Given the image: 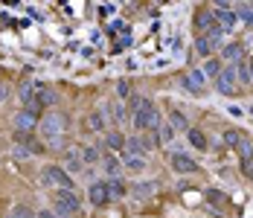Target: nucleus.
<instances>
[{"mask_svg": "<svg viewBox=\"0 0 253 218\" xmlns=\"http://www.w3.org/2000/svg\"><path fill=\"white\" fill-rule=\"evenodd\" d=\"M35 99L44 105V108H52L55 102H58V93L52 90V87H38V93H35Z\"/></svg>", "mask_w": 253, "mask_h": 218, "instance_id": "obj_15", "label": "nucleus"}, {"mask_svg": "<svg viewBox=\"0 0 253 218\" xmlns=\"http://www.w3.org/2000/svg\"><path fill=\"white\" fill-rule=\"evenodd\" d=\"M3 96H6V90H3V87H0V99H3Z\"/></svg>", "mask_w": 253, "mask_h": 218, "instance_id": "obj_41", "label": "nucleus"}, {"mask_svg": "<svg viewBox=\"0 0 253 218\" xmlns=\"http://www.w3.org/2000/svg\"><path fill=\"white\" fill-rule=\"evenodd\" d=\"M204 198H207V204H210L212 210H224V207L230 204V195L221 192V189H215V186H210V189L204 192Z\"/></svg>", "mask_w": 253, "mask_h": 218, "instance_id": "obj_9", "label": "nucleus"}, {"mask_svg": "<svg viewBox=\"0 0 253 218\" xmlns=\"http://www.w3.org/2000/svg\"><path fill=\"white\" fill-rule=\"evenodd\" d=\"M186 137H189V143L195 145V148H201V151L207 148V145H210V143H207V137H204L201 128H189V131H186Z\"/></svg>", "mask_w": 253, "mask_h": 218, "instance_id": "obj_20", "label": "nucleus"}, {"mask_svg": "<svg viewBox=\"0 0 253 218\" xmlns=\"http://www.w3.org/2000/svg\"><path fill=\"white\" fill-rule=\"evenodd\" d=\"M149 148H152V145L146 143L143 137H131V140L126 143V154H137V157H146V154H149Z\"/></svg>", "mask_w": 253, "mask_h": 218, "instance_id": "obj_11", "label": "nucleus"}, {"mask_svg": "<svg viewBox=\"0 0 253 218\" xmlns=\"http://www.w3.org/2000/svg\"><path fill=\"white\" fill-rule=\"evenodd\" d=\"M195 49H198V52H201V55H210V52H212V49H215V41H212V38H210V35H201V38H198V41H195Z\"/></svg>", "mask_w": 253, "mask_h": 218, "instance_id": "obj_23", "label": "nucleus"}, {"mask_svg": "<svg viewBox=\"0 0 253 218\" xmlns=\"http://www.w3.org/2000/svg\"><path fill=\"white\" fill-rule=\"evenodd\" d=\"M41 111H44V105H41L38 99L26 102L24 111H18V114H15V128H18V131H32V128L38 125V117H41Z\"/></svg>", "mask_w": 253, "mask_h": 218, "instance_id": "obj_2", "label": "nucleus"}, {"mask_svg": "<svg viewBox=\"0 0 253 218\" xmlns=\"http://www.w3.org/2000/svg\"><path fill=\"white\" fill-rule=\"evenodd\" d=\"M87 128H90V131H102V128H105V117H102L99 111H93V114L87 117Z\"/></svg>", "mask_w": 253, "mask_h": 218, "instance_id": "obj_28", "label": "nucleus"}, {"mask_svg": "<svg viewBox=\"0 0 253 218\" xmlns=\"http://www.w3.org/2000/svg\"><path fill=\"white\" fill-rule=\"evenodd\" d=\"M236 82H239V76H236V64L221 67V73L215 76V90H218V93H230Z\"/></svg>", "mask_w": 253, "mask_h": 218, "instance_id": "obj_7", "label": "nucleus"}, {"mask_svg": "<svg viewBox=\"0 0 253 218\" xmlns=\"http://www.w3.org/2000/svg\"><path fill=\"white\" fill-rule=\"evenodd\" d=\"M64 128H67V117H64L61 111H50V114H44V120H41V131H44V137H47L52 145H61V134H64Z\"/></svg>", "mask_w": 253, "mask_h": 218, "instance_id": "obj_1", "label": "nucleus"}, {"mask_svg": "<svg viewBox=\"0 0 253 218\" xmlns=\"http://www.w3.org/2000/svg\"><path fill=\"white\" fill-rule=\"evenodd\" d=\"M149 108H154V102L149 96H131V117L140 111H149Z\"/></svg>", "mask_w": 253, "mask_h": 218, "instance_id": "obj_19", "label": "nucleus"}, {"mask_svg": "<svg viewBox=\"0 0 253 218\" xmlns=\"http://www.w3.org/2000/svg\"><path fill=\"white\" fill-rule=\"evenodd\" d=\"M236 151H239V157H242V163H245V160H251V154H253V143L242 137V140H239V145H236Z\"/></svg>", "mask_w": 253, "mask_h": 218, "instance_id": "obj_24", "label": "nucleus"}, {"mask_svg": "<svg viewBox=\"0 0 253 218\" xmlns=\"http://www.w3.org/2000/svg\"><path fill=\"white\" fill-rule=\"evenodd\" d=\"M157 192V183H134V195L137 198H149Z\"/></svg>", "mask_w": 253, "mask_h": 218, "instance_id": "obj_25", "label": "nucleus"}, {"mask_svg": "<svg viewBox=\"0 0 253 218\" xmlns=\"http://www.w3.org/2000/svg\"><path fill=\"white\" fill-rule=\"evenodd\" d=\"M9 218H35V216H32V210H29L26 204H15V207L9 210Z\"/></svg>", "mask_w": 253, "mask_h": 218, "instance_id": "obj_26", "label": "nucleus"}, {"mask_svg": "<svg viewBox=\"0 0 253 218\" xmlns=\"http://www.w3.org/2000/svg\"><path fill=\"white\" fill-rule=\"evenodd\" d=\"M38 218H58V213H50V210H41V216Z\"/></svg>", "mask_w": 253, "mask_h": 218, "instance_id": "obj_40", "label": "nucleus"}, {"mask_svg": "<svg viewBox=\"0 0 253 218\" xmlns=\"http://www.w3.org/2000/svg\"><path fill=\"white\" fill-rule=\"evenodd\" d=\"M87 198H90V204H93V207H108V201H111L108 183H105V180H99V183H90Z\"/></svg>", "mask_w": 253, "mask_h": 218, "instance_id": "obj_8", "label": "nucleus"}, {"mask_svg": "<svg viewBox=\"0 0 253 218\" xmlns=\"http://www.w3.org/2000/svg\"><path fill=\"white\" fill-rule=\"evenodd\" d=\"M52 204H55V213H58V216H76L79 210H82L79 195L73 192V189H58Z\"/></svg>", "mask_w": 253, "mask_h": 218, "instance_id": "obj_4", "label": "nucleus"}, {"mask_svg": "<svg viewBox=\"0 0 253 218\" xmlns=\"http://www.w3.org/2000/svg\"><path fill=\"white\" fill-rule=\"evenodd\" d=\"M105 169L111 172V174H117V172H120V163H117L114 157H108V160H105Z\"/></svg>", "mask_w": 253, "mask_h": 218, "instance_id": "obj_36", "label": "nucleus"}, {"mask_svg": "<svg viewBox=\"0 0 253 218\" xmlns=\"http://www.w3.org/2000/svg\"><path fill=\"white\" fill-rule=\"evenodd\" d=\"M236 15H239V18H242V21H245L248 26H253V6H251V3H248V6H242Z\"/></svg>", "mask_w": 253, "mask_h": 218, "instance_id": "obj_32", "label": "nucleus"}, {"mask_svg": "<svg viewBox=\"0 0 253 218\" xmlns=\"http://www.w3.org/2000/svg\"><path fill=\"white\" fill-rule=\"evenodd\" d=\"M108 192H111V198H120V195H123V186H120L117 180H108Z\"/></svg>", "mask_w": 253, "mask_h": 218, "instance_id": "obj_35", "label": "nucleus"}, {"mask_svg": "<svg viewBox=\"0 0 253 218\" xmlns=\"http://www.w3.org/2000/svg\"><path fill=\"white\" fill-rule=\"evenodd\" d=\"M183 85H186V90H189V93H201L204 85H207V76H204L201 70H189Z\"/></svg>", "mask_w": 253, "mask_h": 218, "instance_id": "obj_10", "label": "nucleus"}, {"mask_svg": "<svg viewBox=\"0 0 253 218\" xmlns=\"http://www.w3.org/2000/svg\"><path fill=\"white\" fill-rule=\"evenodd\" d=\"M236 76H239V82L251 85V82H253V61L242 58V61H239V70H236Z\"/></svg>", "mask_w": 253, "mask_h": 218, "instance_id": "obj_16", "label": "nucleus"}, {"mask_svg": "<svg viewBox=\"0 0 253 218\" xmlns=\"http://www.w3.org/2000/svg\"><path fill=\"white\" fill-rule=\"evenodd\" d=\"M41 183H44V186H55V189H73L70 172L61 169V166H44V172H41Z\"/></svg>", "mask_w": 253, "mask_h": 218, "instance_id": "obj_3", "label": "nucleus"}, {"mask_svg": "<svg viewBox=\"0 0 253 218\" xmlns=\"http://www.w3.org/2000/svg\"><path fill=\"white\" fill-rule=\"evenodd\" d=\"M82 157H84V163H99V148L84 145V148H82Z\"/></svg>", "mask_w": 253, "mask_h": 218, "instance_id": "obj_29", "label": "nucleus"}, {"mask_svg": "<svg viewBox=\"0 0 253 218\" xmlns=\"http://www.w3.org/2000/svg\"><path fill=\"white\" fill-rule=\"evenodd\" d=\"M114 117H117V120H123V117H126V114H123V105H114Z\"/></svg>", "mask_w": 253, "mask_h": 218, "instance_id": "obj_39", "label": "nucleus"}, {"mask_svg": "<svg viewBox=\"0 0 253 218\" xmlns=\"http://www.w3.org/2000/svg\"><path fill=\"white\" fill-rule=\"evenodd\" d=\"M224 58H227L230 64H239L245 58V47L242 44H224Z\"/></svg>", "mask_w": 253, "mask_h": 218, "instance_id": "obj_14", "label": "nucleus"}, {"mask_svg": "<svg viewBox=\"0 0 253 218\" xmlns=\"http://www.w3.org/2000/svg\"><path fill=\"white\" fill-rule=\"evenodd\" d=\"M126 169H131V172L146 169V160H143V157H137V154H126Z\"/></svg>", "mask_w": 253, "mask_h": 218, "instance_id": "obj_27", "label": "nucleus"}, {"mask_svg": "<svg viewBox=\"0 0 253 218\" xmlns=\"http://www.w3.org/2000/svg\"><path fill=\"white\" fill-rule=\"evenodd\" d=\"M134 120V125H137V131H152V128H157L160 125V111L157 108H149V111H140V114H134L131 117Z\"/></svg>", "mask_w": 253, "mask_h": 218, "instance_id": "obj_6", "label": "nucleus"}, {"mask_svg": "<svg viewBox=\"0 0 253 218\" xmlns=\"http://www.w3.org/2000/svg\"><path fill=\"white\" fill-rule=\"evenodd\" d=\"M215 21H218L221 29H233L236 21H239V15H236L233 9H218V12H215Z\"/></svg>", "mask_w": 253, "mask_h": 218, "instance_id": "obj_13", "label": "nucleus"}, {"mask_svg": "<svg viewBox=\"0 0 253 218\" xmlns=\"http://www.w3.org/2000/svg\"><path fill=\"white\" fill-rule=\"evenodd\" d=\"M29 151H32V148H29V145H15V148H12V157H18V160H26V157H29Z\"/></svg>", "mask_w": 253, "mask_h": 218, "instance_id": "obj_33", "label": "nucleus"}, {"mask_svg": "<svg viewBox=\"0 0 253 218\" xmlns=\"http://www.w3.org/2000/svg\"><path fill=\"white\" fill-rule=\"evenodd\" d=\"M128 90H131L128 82H120V85H117V93H120V96H128Z\"/></svg>", "mask_w": 253, "mask_h": 218, "instance_id": "obj_37", "label": "nucleus"}, {"mask_svg": "<svg viewBox=\"0 0 253 218\" xmlns=\"http://www.w3.org/2000/svg\"><path fill=\"white\" fill-rule=\"evenodd\" d=\"M195 26H198V29H207V32H212V29L218 26V21H215L212 12H201V15L195 18Z\"/></svg>", "mask_w": 253, "mask_h": 218, "instance_id": "obj_17", "label": "nucleus"}, {"mask_svg": "<svg viewBox=\"0 0 253 218\" xmlns=\"http://www.w3.org/2000/svg\"><path fill=\"white\" fill-rule=\"evenodd\" d=\"M105 143H108V148L120 151V148L126 145V140H123V134H120V131H108V134H105Z\"/></svg>", "mask_w": 253, "mask_h": 218, "instance_id": "obj_22", "label": "nucleus"}, {"mask_svg": "<svg viewBox=\"0 0 253 218\" xmlns=\"http://www.w3.org/2000/svg\"><path fill=\"white\" fill-rule=\"evenodd\" d=\"M169 122H172V128H177V131H189V120H186V114H180V111H172V114H169Z\"/></svg>", "mask_w": 253, "mask_h": 218, "instance_id": "obj_21", "label": "nucleus"}, {"mask_svg": "<svg viewBox=\"0 0 253 218\" xmlns=\"http://www.w3.org/2000/svg\"><path fill=\"white\" fill-rule=\"evenodd\" d=\"M154 131H157V134H154V137H157V143H172V140H175V128H172V125H166V122H160Z\"/></svg>", "mask_w": 253, "mask_h": 218, "instance_id": "obj_18", "label": "nucleus"}, {"mask_svg": "<svg viewBox=\"0 0 253 218\" xmlns=\"http://www.w3.org/2000/svg\"><path fill=\"white\" fill-rule=\"evenodd\" d=\"M239 140H242V131H236V128H230V131H224V143L227 145H239Z\"/></svg>", "mask_w": 253, "mask_h": 218, "instance_id": "obj_31", "label": "nucleus"}, {"mask_svg": "<svg viewBox=\"0 0 253 218\" xmlns=\"http://www.w3.org/2000/svg\"><path fill=\"white\" fill-rule=\"evenodd\" d=\"M169 163H172V169L175 172H180V174H195V172L201 169L189 154H183V151H172L169 154Z\"/></svg>", "mask_w": 253, "mask_h": 218, "instance_id": "obj_5", "label": "nucleus"}, {"mask_svg": "<svg viewBox=\"0 0 253 218\" xmlns=\"http://www.w3.org/2000/svg\"><path fill=\"white\" fill-rule=\"evenodd\" d=\"M242 166H245V174H248V177H251V180H253V163H251V160H245Z\"/></svg>", "mask_w": 253, "mask_h": 218, "instance_id": "obj_38", "label": "nucleus"}, {"mask_svg": "<svg viewBox=\"0 0 253 218\" xmlns=\"http://www.w3.org/2000/svg\"><path fill=\"white\" fill-rule=\"evenodd\" d=\"M64 166H67V172H82L84 169V157H82V151L67 148V154H64Z\"/></svg>", "mask_w": 253, "mask_h": 218, "instance_id": "obj_12", "label": "nucleus"}, {"mask_svg": "<svg viewBox=\"0 0 253 218\" xmlns=\"http://www.w3.org/2000/svg\"><path fill=\"white\" fill-rule=\"evenodd\" d=\"M21 99H24V102H32V99H35V87H32V85H21Z\"/></svg>", "mask_w": 253, "mask_h": 218, "instance_id": "obj_34", "label": "nucleus"}, {"mask_svg": "<svg viewBox=\"0 0 253 218\" xmlns=\"http://www.w3.org/2000/svg\"><path fill=\"white\" fill-rule=\"evenodd\" d=\"M204 76H212V79H215V76H218V73H221V64H218V61H215V58H210V61H207V64H204Z\"/></svg>", "mask_w": 253, "mask_h": 218, "instance_id": "obj_30", "label": "nucleus"}]
</instances>
